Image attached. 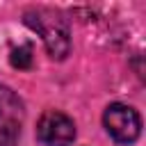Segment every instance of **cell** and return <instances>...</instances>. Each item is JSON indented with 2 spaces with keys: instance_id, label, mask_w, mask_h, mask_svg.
<instances>
[{
  "instance_id": "obj_4",
  "label": "cell",
  "mask_w": 146,
  "mask_h": 146,
  "mask_svg": "<svg viewBox=\"0 0 146 146\" xmlns=\"http://www.w3.org/2000/svg\"><path fill=\"white\" fill-rule=\"evenodd\" d=\"M36 137L43 146H71L75 139V123L59 110H48L36 123Z\"/></svg>"
},
{
  "instance_id": "obj_1",
  "label": "cell",
  "mask_w": 146,
  "mask_h": 146,
  "mask_svg": "<svg viewBox=\"0 0 146 146\" xmlns=\"http://www.w3.org/2000/svg\"><path fill=\"white\" fill-rule=\"evenodd\" d=\"M25 25L43 39L46 50L52 59H64L68 55L71 30H68V21L59 11L46 7H32L25 11Z\"/></svg>"
},
{
  "instance_id": "obj_2",
  "label": "cell",
  "mask_w": 146,
  "mask_h": 146,
  "mask_svg": "<svg viewBox=\"0 0 146 146\" xmlns=\"http://www.w3.org/2000/svg\"><path fill=\"white\" fill-rule=\"evenodd\" d=\"M103 125L116 144H132L141 135V116L125 103H112L105 107Z\"/></svg>"
},
{
  "instance_id": "obj_5",
  "label": "cell",
  "mask_w": 146,
  "mask_h": 146,
  "mask_svg": "<svg viewBox=\"0 0 146 146\" xmlns=\"http://www.w3.org/2000/svg\"><path fill=\"white\" fill-rule=\"evenodd\" d=\"M11 64L16 68H30L32 66V46L25 43V46L11 50Z\"/></svg>"
},
{
  "instance_id": "obj_3",
  "label": "cell",
  "mask_w": 146,
  "mask_h": 146,
  "mask_svg": "<svg viewBox=\"0 0 146 146\" xmlns=\"http://www.w3.org/2000/svg\"><path fill=\"white\" fill-rule=\"evenodd\" d=\"M21 128L23 103L7 84H0V146H18Z\"/></svg>"
}]
</instances>
